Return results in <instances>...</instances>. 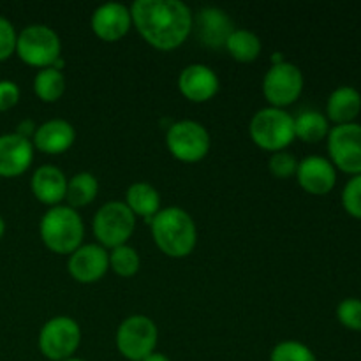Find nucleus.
Listing matches in <instances>:
<instances>
[{"instance_id": "nucleus-8", "label": "nucleus", "mask_w": 361, "mask_h": 361, "mask_svg": "<svg viewBox=\"0 0 361 361\" xmlns=\"http://www.w3.org/2000/svg\"><path fill=\"white\" fill-rule=\"evenodd\" d=\"M166 145L173 157L192 164L203 161L210 152V134L196 120H180L169 126Z\"/></svg>"}, {"instance_id": "nucleus-34", "label": "nucleus", "mask_w": 361, "mask_h": 361, "mask_svg": "<svg viewBox=\"0 0 361 361\" xmlns=\"http://www.w3.org/2000/svg\"><path fill=\"white\" fill-rule=\"evenodd\" d=\"M143 361H171L166 355H161V353H152L150 356H147Z\"/></svg>"}, {"instance_id": "nucleus-7", "label": "nucleus", "mask_w": 361, "mask_h": 361, "mask_svg": "<svg viewBox=\"0 0 361 361\" xmlns=\"http://www.w3.org/2000/svg\"><path fill=\"white\" fill-rule=\"evenodd\" d=\"M39 351L51 361L73 358L81 344V328L73 317L59 316L46 321L39 331Z\"/></svg>"}, {"instance_id": "nucleus-6", "label": "nucleus", "mask_w": 361, "mask_h": 361, "mask_svg": "<svg viewBox=\"0 0 361 361\" xmlns=\"http://www.w3.org/2000/svg\"><path fill=\"white\" fill-rule=\"evenodd\" d=\"M136 228V217L123 201H109L95 214L92 229L104 249L126 245Z\"/></svg>"}, {"instance_id": "nucleus-4", "label": "nucleus", "mask_w": 361, "mask_h": 361, "mask_svg": "<svg viewBox=\"0 0 361 361\" xmlns=\"http://www.w3.org/2000/svg\"><path fill=\"white\" fill-rule=\"evenodd\" d=\"M249 134L263 150L282 152L295 140V116L281 108H263L252 116Z\"/></svg>"}, {"instance_id": "nucleus-22", "label": "nucleus", "mask_w": 361, "mask_h": 361, "mask_svg": "<svg viewBox=\"0 0 361 361\" xmlns=\"http://www.w3.org/2000/svg\"><path fill=\"white\" fill-rule=\"evenodd\" d=\"M330 134V122L326 115L307 109L295 118V136L305 143H319Z\"/></svg>"}, {"instance_id": "nucleus-9", "label": "nucleus", "mask_w": 361, "mask_h": 361, "mask_svg": "<svg viewBox=\"0 0 361 361\" xmlns=\"http://www.w3.org/2000/svg\"><path fill=\"white\" fill-rule=\"evenodd\" d=\"M159 331L147 316H130L116 330V349L129 361H143L155 353Z\"/></svg>"}, {"instance_id": "nucleus-25", "label": "nucleus", "mask_w": 361, "mask_h": 361, "mask_svg": "<svg viewBox=\"0 0 361 361\" xmlns=\"http://www.w3.org/2000/svg\"><path fill=\"white\" fill-rule=\"evenodd\" d=\"M34 92L42 102H56L66 92V78L53 67L41 69L34 78Z\"/></svg>"}, {"instance_id": "nucleus-36", "label": "nucleus", "mask_w": 361, "mask_h": 361, "mask_svg": "<svg viewBox=\"0 0 361 361\" xmlns=\"http://www.w3.org/2000/svg\"><path fill=\"white\" fill-rule=\"evenodd\" d=\"M63 361H85V360H81V358H76V356H73V358H67V360H63Z\"/></svg>"}, {"instance_id": "nucleus-3", "label": "nucleus", "mask_w": 361, "mask_h": 361, "mask_svg": "<svg viewBox=\"0 0 361 361\" xmlns=\"http://www.w3.org/2000/svg\"><path fill=\"white\" fill-rule=\"evenodd\" d=\"M39 233L44 245L55 254H73L85 236L81 215L71 207H51L41 219Z\"/></svg>"}, {"instance_id": "nucleus-21", "label": "nucleus", "mask_w": 361, "mask_h": 361, "mask_svg": "<svg viewBox=\"0 0 361 361\" xmlns=\"http://www.w3.org/2000/svg\"><path fill=\"white\" fill-rule=\"evenodd\" d=\"M126 204L134 217L145 219L150 224L152 219L161 212V196L150 183L136 182L127 189Z\"/></svg>"}, {"instance_id": "nucleus-29", "label": "nucleus", "mask_w": 361, "mask_h": 361, "mask_svg": "<svg viewBox=\"0 0 361 361\" xmlns=\"http://www.w3.org/2000/svg\"><path fill=\"white\" fill-rule=\"evenodd\" d=\"M342 207L351 217L361 221V175L353 176L342 190Z\"/></svg>"}, {"instance_id": "nucleus-32", "label": "nucleus", "mask_w": 361, "mask_h": 361, "mask_svg": "<svg viewBox=\"0 0 361 361\" xmlns=\"http://www.w3.org/2000/svg\"><path fill=\"white\" fill-rule=\"evenodd\" d=\"M20 101V87L11 80H0V113L13 109Z\"/></svg>"}, {"instance_id": "nucleus-30", "label": "nucleus", "mask_w": 361, "mask_h": 361, "mask_svg": "<svg viewBox=\"0 0 361 361\" xmlns=\"http://www.w3.org/2000/svg\"><path fill=\"white\" fill-rule=\"evenodd\" d=\"M268 168H270L271 175L277 176V178H291L296 175V169H298V161L293 154L282 150L271 154L270 162H268Z\"/></svg>"}, {"instance_id": "nucleus-11", "label": "nucleus", "mask_w": 361, "mask_h": 361, "mask_svg": "<svg viewBox=\"0 0 361 361\" xmlns=\"http://www.w3.org/2000/svg\"><path fill=\"white\" fill-rule=\"evenodd\" d=\"M303 92V74L291 62L275 63L263 80V94L271 108L284 109L300 99Z\"/></svg>"}, {"instance_id": "nucleus-14", "label": "nucleus", "mask_w": 361, "mask_h": 361, "mask_svg": "<svg viewBox=\"0 0 361 361\" xmlns=\"http://www.w3.org/2000/svg\"><path fill=\"white\" fill-rule=\"evenodd\" d=\"M221 81L215 71L204 63H190L180 73L178 90L190 102H207L219 94Z\"/></svg>"}, {"instance_id": "nucleus-13", "label": "nucleus", "mask_w": 361, "mask_h": 361, "mask_svg": "<svg viewBox=\"0 0 361 361\" xmlns=\"http://www.w3.org/2000/svg\"><path fill=\"white\" fill-rule=\"evenodd\" d=\"M296 178L300 187L312 196H324L331 192L337 183V169L330 159L321 155H310L298 162Z\"/></svg>"}, {"instance_id": "nucleus-10", "label": "nucleus", "mask_w": 361, "mask_h": 361, "mask_svg": "<svg viewBox=\"0 0 361 361\" xmlns=\"http://www.w3.org/2000/svg\"><path fill=\"white\" fill-rule=\"evenodd\" d=\"M328 154L335 169L361 175V123L335 126L328 134Z\"/></svg>"}, {"instance_id": "nucleus-33", "label": "nucleus", "mask_w": 361, "mask_h": 361, "mask_svg": "<svg viewBox=\"0 0 361 361\" xmlns=\"http://www.w3.org/2000/svg\"><path fill=\"white\" fill-rule=\"evenodd\" d=\"M35 130H37V126H35L32 120H23V122L18 123V129H16V134L18 136L25 137V140H30L34 137Z\"/></svg>"}, {"instance_id": "nucleus-2", "label": "nucleus", "mask_w": 361, "mask_h": 361, "mask_svg": "<svg viewBox=\"0 0 361 361\" xmlns=\"http://www.w3.org/2000/svg\"><path fill=\"white\" fill-rule=\"evenodd\" d=\"M150 229L159 249L169 257H187L196 247V222L183 208H162L152 219Z\"/></svg>"}, {"instance_id": "nucleus-28", "label": "nucleus", "mask_w": 361, "mask_h": 361, "mask_svg": "<svg viewBox=\"0 0 361 361\" xmlns=\"http://www.w3.org/2000/svg\"><path fill=\"white\" fill-rule=\"evenodd\" d=\"M337 319L344 328L361 331V300L345 298L337 307Z\"/></svg>"}, {"instance_id": "nucleus-27", "label": "nucleus", "mask_w": 361, "mask_h": 361, "mask_svg": "<svg viewBox=\"0 0 361 361\" xmlns=\"http://www.w3.org/2000/svg\"><path fill=\"white\" fill-rule=\"evenodd\" d=\"M270 361H317L309 345L298 341L279 342L270 353Z\"/></svg>"}, {"instance_id": "nucleus-17", "label": "nucleus", "mask_w": 361, "mask_h": 361, "mask_svg": "<svg viewBox=\"0 0 361 361\" xmlns=\"http://www.w3.org/2000/svg\"><path fill=\"white\" fill-rule=\"evenodd\" d=\"M76 140V130L67 120L53 118L41 123L32 137L34 150L48 155H59L69 150Z\"/></svg>"}, {"instance_id": "nucleus-31", "label": "nucleus", "mask_w": 361, "mask_h": 361, "mask_svg": "<svg viewBox=\"0 0 361 361\" xmlns=\"http://www.w3.org/2000/svg\"><path fill=\"white\" fill-rule=\"evenodd\" d=\"M18 34L7 18L0 16V62H6L16 53Z\"/></svg>"}, {"instance_id": "nucleus-1", "label": "nucleus", "mask_w": 361, "mask_h": 361, "mask_svg": "<svg viewBox=\"0 0 361 361\" xmlns=\"http://www.w3.org/2000/svg\"><path fill=\"white\" fill-rule=\"evenodd\" d=\"M130 18L141 37L159 51L180 48L194 27L192 11L180 0H136Z\"/></svg>"}, {"instance_id": "nucleus-24", "label": "nucleus", "mask_w": 361, "mask_h": 361, "mask_svg": "<svg viewBox=\"0 0 361 361\" xmlns=\"http://www.w3.org/2000/svg\"><path fill=\"white\" fill-rule=\"evenodd\" d=\"M99 192V182L92 173H78L74 175L73 178L67 182V192H66V200H67V207L71 208H83L87 204H90L92 201L95 200Z\"/></svg>"}, {"instance_id": "nucleus-5", "label": "nucleus", "mask_w": 361, "mask_h": 361, "mask_svg": "<svg viewBox=\"0 0 361 361\" xmlns=\"http://www.w3.org/2000/svg\"><path fill=\"white\" fill-rule=\"evenodd\" d=\"M62 44L60 37L53 28L46 25H28L18 34L16 55L21 62L37 69L51 67L56 59H60Z\"/></svg>"}, {"instance_id": "nucleus-35", "label": "nucleus", "mask_w": 361, "mask_h": 361, "mask_svg": "<svg viewBox=\"0 0 361 361\" xmlns=\"http://www.w3.org/2000/svg\"><path fill=\"white\" fill-rule=\"evenodd\" d=\"M4 233H6V222H4L2 215H0V240H2Z\"/></svg>"}, {"instance_id": "nucleus-12", "label": "nucleus", "mask_w": 361, "mask_h": 361, "mask_svg": "<svg viewBox=\"0 0 361 361\" xmlns=\"http://www.w3.org/2000/svg\"><path fill=\"white\" fill-rule=\"evenodd\" d=\"M109 268V254L99 243H87L69 256L67 270L74 281L81 284H94L101 281Z\"/></svg>"}, {"instance_id": "nucleus-16", "label": "nucleus", "mask_w": 361, "mask_h": 361, "mask_svg": "<svg viewBox=\"0 0 361 361\" xmlns=\"http://www.w3.org/2000/svg\"><path fill=\"white\" fill-rule=\"evenodd\" d=\"M34 161V145L16 133L0 136V178L21 176Z\"/></svg>"}, {"instance_id": "nucleus-19", "label": "nucleus", "mask_w": 361, "mask_h": 361, "mask_svg": "<svg viewBox=\"0 0 361 361\" xmlns=\"http://www.w3.org/2000/svg\"><path fill=\"white\" fill-rule=\"evenodd\" d=\"M30 187L34 196L42 204L59 207L66 200L67 178L62 173V169H59L53 164H44L34 171L30 180Z\"/></svg>"}, {"instance_id": "nucleus-26", "label": "nucleus", "mask_w": 361, "mask_h": 361, "mask_svg": "<svg viewBox=\"0 0 361 361\" xmlns=\"http://www.w3.org/2000/svg\"><path fill=\"white\" fill-rule=\"evenodd\" d=\"M140 254L136 252V249L127 245V243L126 245L115 247L109 252V268L123 279L134 277L137 270H140Z\"/></svg>"}, {"instance_id": "nucleus-18", "label": "nucleus", "mask_w": 361, "mask_h": 361, "mask_svg": "<svg viewBox=\"0 0 361 361\" xmlns=\"http://www.w3.org/2000/svg\"><path fill=\"white\" fill-rule=\"evenodd\" d=\"M194 23H196L200 41L204 46L214 49L226 46V41H228V37L235 30L228 14L222 9H217V7H204V9H201L196 14V18H194Z\"/></svg>"}, {"instance_id": "nucleus-23", "label": "nucleus", "mask_w": 361, "mask_h": 361, "mask_svg": "<svg viewBox=\"0 0 361 361\" xmlns=\"http://www.w3.org/2000/svg\"><path fill=\"white\" fill-rule=\"evenodd\" d=\"M224 48L236 62L249 63L261 55L263 46H261V39L254 32L245 30V28H235L226 41Z\"/></svg>"}, {"instance_id": "nucleus-15", "label": "nucleus", "mask_w": 361, "mask_h": 361, "mask_svg": "<svg viewBox=\"0 0 361 361\" xmlns=\"http://www.w3.org/2000/svg\"><path fill=\"white\" fill-rule=\"evenodd\" d=\"M92 30L101 41L115 42L120 41L123 35H127L133 18H130V9L123 4L108 2L102 4L101 7L94 11L92 14Z\"/></svg>"}, {"instance_id": "nucleus-20", "label": "nucleus", "mask_w": 361, "mask_h": 361, "mask_svg": "<svg viewBox=\"0 0 361 361\" xmlns=\"http://www.w3.org/2000/svg\"><path fill=\"white\" fill-rule=\"evenodd\" d=\"M361 113V94L355 87L342 85L335 88L326 102V118L335 126L355 123Z\"/></svg>"}]
</instances>
